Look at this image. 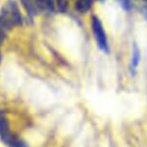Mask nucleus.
<instances>
[{
  "label": "nucleus",
  "instance_id": "1",
  "mask_svg": "<svg viewBox=\"0 0 147 147\" xmlns=\"http://www.w3.org/2000/svg\"><path fill=\"white\" fill-rule=\"evenodd\" d=\"M91 27H92L94 37H95L99 48L103 51H108L109 50V45H108L106 33L104 31L101 21L99 20V18L97 16H92L91 18Z\"/></svg>",
  "mask_w": 147,
  "mask_h": 147
},
{
  "label": "nucleus",
  "instance_id": "2",
  "mask_svg": "<svg viewBox=\"0 0 147 147\" xmlns=\"http://www.w3.org/2000/svg\"><path fill=\"white\" fill-rule=\"evenodd\" d=\"M7 4H8L7 7H8V9H9V12L11 13V16H12L15 25L21 27L23 25L24 19L22 18V15H21L20 10H19V7H18V4L16 3V0H8Z\"/></svg>",
  "mask_w": 147,
  "mask_h": 147
},
{
  "label": "nucleus",
  "instance_id": "3",
  "mask_svg": "<svg viewBox=\"0 0 147 147\" xmlns=\"http://www.w3.org/2000/svg\"><path fill=\"white\" fill-rule=\"evenodd\" d=\"M22 5V7L24 8V10L26 11L27 16L30 18V20H32L35 15H37V10H36L35 4L33 0H19Z\"/></svg>",
  "mask_w": 147,
  "mask_h": 147
},
{
  "label": "nucleus",
  "instance_id": "4",
  "mask_svg": "<svg viewBox=\"0 0 147 147\" xmlns=\"http://www.w3.org/2000/svg\"><path fill=\"white\" fill-rule=\"evenodd\" d=\"M10 132L11 131L9 121H8L7 117L5 116L4 113L2 111H0V138Z\"/></svg>",
  "mask_w": 147,
  "mask_h": 147
},
{
  "label": "nucleus",
  "instance_id": "5",
  "mask_svg": "<svg viewBox=\"0 0 147 147\" xmlns=\"http://www.w3.org/2000/svg\"><path fill=\"white\" fill-rule=\"evenodd\" d=\"M140 61V48L138 47L137 44H134V48H133V54H132V61H131V66L133 68L138 67V63Z\"/></svg>",
  "mask_w": 147,
  "mask_h": 147
},
{
  "label": "nucleus",
  "instance_id": "6",
  "mask_svg": "<svg viewBox=\"0 0 147 147\" xmlns=\"http://www.w3.org/2000/svg\"><path fill=\"white\" fill-rule=\"evenodd\" d=\"M91 3L88 0H76L75 9L80 13H87L90 8Z\"/></svg>",
  "mask_w": 147,
  "mask_h": 147
},
{
  "label": "nucleus",
  "instance_id": "7",
  "mask_svg": "<svg viewBox=\"0 0 147 147\" xmlns=\"http://www.w3.org/2000/svg\"><path fill=\"white\" fill-rule=\"evenodd\" d=\"M57 10L60 13H65L67 9V0H55Z\"/></svg>",
  "mask_w": 147,
  "mask_h": 147
},
{
  "label": "nucleus",
  "instance_id": "8",
  "mask_svg": "<svg viewBox=\"0 0 147 147\" xmlns=\"http://www.w3.org/2000/svg\"><path fill=\"white\" fill-rule=\"evenodd\" d=\"M33 1H34L37 12H43V11L47 10L45 0H33Z\"/></svg>",
  "mask_w": 147,
  "mask_h": 147
},
{
  "label": "nucleus",
  "instance_id": "9",
  "mask_svg": "<svg viewBox=\"0 0 147 147\" xmlns=\"http://www.w3.org/2000/svg\"><path fill=\"white\" fill-rule=\"evenodd\" d=\"M7 32L8 30L5 28V26L3 25V23L0 20V46L2 45V43L4 42V40L7 38Z\"/></svg>",
  "mask_w": 147,
  "mask_h": 147
},
{
  "label": "nucleus",
  "instance_id": "10",
  "mask_svg": "<svg viewBox=\"0 0 147 147\" xmlns=\"http://www.w3.org/2000/svg\"><path fill=\"white\" fill-rule=\"evenodd\" d=\"M46 2V8L47 11L53 13L55 12V9H56V1L55 0H45Z\"/></svg>",
  "mask_w": 147,
  "mask_h": 147
},
{
  "label": "nucleus",
  "instance_id": "11",
  "mask_svg": "<svg viewBox=\"0 0 147 147\" xmlns=\"http://www.w3.org/2000/svg\"><path fill=\"white\" fill-rule=\"evenodd\" d=\"M9 147H29V146L27 145L23 140H19V138H16L11 145H9Z\"/></svg>",
  "mask_w": 147,
  "mask_h": 147
},
{
  "label": "nucleus",
  "instance_id": "12",
  "mask_svg": "<svg viewBox=\"0 0 147 147\" xmlns=\"http://www.w3.org/2000/svg\"><path fill=\"white\" fill-rule=\"evenodd\" d=\"M2 61V54H1V51H0V63H1Z\"/></svg>",
  "mask_w": 147,
  "mask_h": 147
},
{
  "label": "nucleus",
  "instance_id": "13",
  "mask_svg": "<svg viewBox=\"0 0 147 147\" xmlns=\"http://www.w3.org/2000/svg\"><path fill=\"white\" fill-rule=\"evenodd\" d=\"M88 2H90V3H92V0H88Z\"/></svg>",
  "mask_w": 147,
  "mask_h": 147
}]
</instances>
